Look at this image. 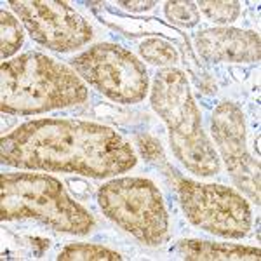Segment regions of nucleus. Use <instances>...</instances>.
Instances as JSON below:
<instances>
[{"label":"nucleus","instance_id":"obj_14","mask_svg":"<svg viewBox=\"0 0 261 261\" xmlns=\"http://www.w3.org/2000/svg\"><path fill=\"white\" fill-rule=\"evenodd\" d=\"M0 30H2V50H0V56H2V60H6L21 47L23 32H21L18 19L6 11L0 12Z\"/></svg>","mask_w":261,"mask_h":261},{"label":"nucleus","instance_id":"obj_17","mask_svg":"<svg viewBox=\"0 0 261 261\" xmlns=\"http://www.w3.org/2000/svg\"><path fill=\"white\" fill-rule=\"evenodd\" d=\"M166 16L167 19L179 27H193L200 19L199 7L193 2H167Z\"/></svg>","mask_w":261,"mask_h":261},{"label":"nucleus","instance_id":"obj_18","mask_svg":"<svg viewBox=\"0 0 261 261\" xmlns=\"http://www.w3.org/2000/svg\"><path fill=\"white\" fill-rule=\"evenodd\" d=\"M119 6H122L124 9L127 11H134V12H143V11H148L153 6H157V2H119Z\"/></svg>","mask_w":261,"mask_h":261},{"label":"nucleus","instance_id":"obj_13","mask_svg":"<svg viewBox=\"0 0 261 261\" xmlns=\"http://www.w3.org/2000/svg\"><path fill=\"white\" fill-rule=\"evenodd\" d=\"M140 54L143 60L151 65H174L179 54L171 42L164 39H150L140 45Z\"/></svg>","mask_w":261,"mask_h":261},{"label":"nucleus","instance_id":"obj_15","mask_svg":"<svg viewBox=\"0 0 261 261\" xmlns=\"http://www.w3.org/2000/svg\"><path fill=\"white\" fill-rule=\"evenodd\" d=\"M117 21H107L105 19V23L110 24L113 28H119V27H125V24H129V28H125L124 32H130L134 33V35H138V33H153V32H162V35L166 37H178V32L172 30L169 28L167 24L164 23H157V21L153 19H133V18H122V16H117L115 18Z\"/></svg>","mask_w":261,"mask_h":261},{"label":"nucleus","instance_id":"obj_11","mask_svg":"<svg viewBox=\"0 0 261 261\" xmlns=\"http://www.w3.org/2000/svg\"><path fill=\"white\" fill-rule=\"evenodd\" d=\"M185 259L192 261H233V259H252L258 261V247L235 246V244H218L207 241H183L178 246Z\"/></svg>","mask_w":261,"mask_h":261},{"label":"nucleus","instance_id":"obj_9","mask_svg":"<svg viewBox=\"0 0 261 261\" xmlns=\"http://www.w3.org/2000/svg\"><path fill=\"white\" fill-rule=\"evenodd\" d=\"M213 136L231 179L259 205V162L246 148V122L237 105L223 101L213 113Z\"/></svg>","mask_w":261,"mask_h":261},{"label":"nucleus","instance_id":"obj_4","mask_svg":"<svg viewBox=\"0 0 261 261\" xmlns=\"http://www.w3.org/2000/svg\"><path fill=\"white\" fill-rule=\"evenodd\" d=\"M14 218H37L77 235L94 226V218L66 195L60 181L45 174H2V220Z\"/></svg>","mask_w":261,"mask_h":261},{"label":"nucleus","instance_id":"obj_6","mask_svg":"<svg viewBox=\"0 0 261 261\" xmlns=\"http://www.w3.org/2000/svg\"><path fill=\"white\" fill-rule=\"evenodd\" d=\"M178 195L187 218L200 230L225 239H241L251 230L249 204L228 187L181 179Z\"/></svg>","mask_w":261,"mask_h":261},{"label":"nucleus","instance_id":"obj_7","mask_svg":"<svg viewBox=\"0 0 261 261\" xmlns=\"http://www.w3.org/2000/svg\"><path fill=\"white\" fill-rule=\"evenodd\" d=\"M71 66L92 87L119 103H140L148 92V73L129 50L98 44L71 60Z\"/></svg>","mask_w":261,"mask_h":261},{"label":"nucleus","instance_id":"obj_2","mask_svg":"<svg viewBox=\"0 0 261 261\" xmlns=\"http://www.w3.org/2000/svg\"><path fill=\"white\" fill-rule=\"evenodd\" d=\"M4 113L33 115L87 99V87L70 68L40 53L2 63Z\"/></svg>","mask_w":261,"mask_h":261},{"label":"nucleus","instance_id":"obj_8","mask_svg":"<svg viewBox=\"0 0 261 261\" xmlns=\"http://www.w3.org/2000/svg\"><path fill=\"white\" fill-rule=\"evenodd\" d=\"M12 9L39 44L54 50H71L92 39V28L65 2L21 0Z\"/></svg>","mask_w":261,"mask_h":261},{"label":"nucleus","instance_id":"obj_1","mask_svg":"<svg viewBox=\"0 0 261 261\" xmlns=\"http://www.w3.org/2000/svg\"><path fill=\"white\" fill-rule=\"evenodd\" d=\"M0 159L21 169L66 171L108 178L136 166L115 130L84 120H32L2 138Z\"/></svg>","mask_w":261,"mask_h":261},{"label":"nucleus","instance_id":"obj_3","mask_svg":"<svg viewBox=\"0 0 261 261\" xmlns=\"http://www.w3.org/2000/svg\"><path fill=\"white\" fill-rule=\"evenodd\" d=\"M151 107L166 122L172 151L188 171L199 176L220 172V159L202 129L200 112L183 71H159L151 87Z\"/></svg>","mask_w":261,"mask_h":261},{"label":"nucleus","instance_id":"obj_5","mask_svg":"<svg viewBox=\"0 0 261 261\" xmlns=\"http://www.w3.org/2000/svg\"><path fill=\"white\" fill-rule=\"evenodd\" d=\"M103 213L146 246H159L169 237V218L162 195L151 181L120 178L98 192Z\"/></svg>","mask_w":261,"mask_h":261},{"label":"nucleus","instance_id":"obj_16","mask_svg":"<svg viewBox=\"0 0 261 261\" xmlns=\"http://www.w3.org/2000/svg\"><path fill=\"white\" fill-rule=\"evenodd\" d=\"M197 6L211 21L216 23H233L241 14V4L239 2H220V0H211V2H199Z\"/></svg>","mask_w":261,"mask_h":261},{"label":"nucleus","instance_id":"obj_10","mask_svg":"<svg viewBox=\"0 0 261 261\" xmlns=\"http://www.w3.org/2000/svg\"><path fill=\"white\" fill-rule=\"evenodd\" d=\"M197 53L207 61L254 63L259 61V35L239 28H211L195 35Z\"/></svg>","mask_w":261,"mask_h":261},{"label":"nucleus","instance_id":"obj_12","mask_svg":"<svg viewBox=\"0 0 261 261\" xmlns=\"http://www.w3.org/2000/svg\"><path fill=\"white\" fill-rule=\"evenodd\" d=\"M60 261H92V259H99V261H119L122 259V256L119 252L110 251L107 247L101 246H92V244H71L66 246L65 249L60 252L58 256Z\"/></svg>","mask_w":261,"mask_h":261}]
</instances>
